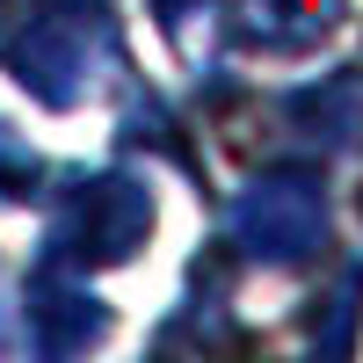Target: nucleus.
<instances>
[{
  "mask_svg": "<svg viewBox=\"0 0 363 363\" xmlns=\"http://www.w3.org/2000/svg\"><path fill=\"white\" fill-rule=\"evenodd\" d=\"M153 8H160V22H189V15L203 8V0H153Z\"/></svg>",
  "mask_w": 363,
  "mask_h": 363,
  "instance_id": "8",
  "label": "nucleus"
},
{
  "mask_svg": "<svg viewBox=\"0 0 363 363\" xmlns=\"http://www.w3.org/2000/svg\"><path fill=\"white\" fill-rule=\"evenodd\" d=\"M37 182H44L37 145L15 138L8 124H0V203H29V196H37Z\"/></svg>",
  "mask_w": 363,
  "mask_h": 363,
  "instance_id": "7",
  "label": "nucleus"
},
{
  "mask_svg": "<svg viewBox=\"0 0 363 363\" xmlns=\"http://www.w3.org/2000/svg\"><path fill=\"white\" fill-rule=\"evenodd\" d=\"M22 320H29V349L37 356H80V349L102 342L109 306L80 284V269L44 262L37 277H29V291H22Z\"/></svg>",
  "mask_w": 363,
  "mask_h": 363,
  "instance_id": "4",
  "label": "nucleus"
},
{
  "mask_svg": "<svg viewBox=\"0 0 363 363\" xmlns=\"http://www.w3.org/2000/svg\"><path fill=\"white\" fill-rule=\"evenodd\" d=\"M335 203H327L313 167H269L255 174L233 203V255L262 262V269H298L327 247Z\"/></svg>",
  "mask_w": 363,
  "mask_h": 363,
  "instance_id": "2",
  "label": "nucleus"
},
{
  "mask_svg": "<svg viewBox=\"0 0 363 363\" xmlns=\"http://www.w3.org/2000/svg\"><path fill=\"white\" fill-rule=\"evenodd\" d=\"M116 58L109 0H8L0 15V66H8L44 109H73L95 66Z\"/></svg>",
  "mask_w": 363,
  "mask_h": 363,
  "instance_id": "1",
  "label": "nucleus"
},
{
  "mask_svg": "<svg viewBox=\"0 0 363 363\" xmlns=\"http://www.w3.org/2000/svg\"><path fill=\"white\" fill-rule=\"evenodd\" d=\"M298 8H306V0H233V22H240V37L255 51H284V44L306 37V29H298Z\"/></svg>",
  "mask_w": 363,
  "mask_h": 363,
  "instance_id": "6",
  "label": "nucleus"
},
{
  "mask_svg": "<svg viewBox=\"0 0 363 363\" xmlns=\"http://www.w3.org/2000/svg\"><path fill=\"white\" fill-rule=\"evenodd\" d=\"M291 124L306 138H320V145H349L356 124H363V80L356 73H335V80L306 87V95H291Z\"/></svg>",
  "mask_w": 363,
  "mask_h": 363,
  "instance_id": "5",
  "label": "nucleus"
},
{
  "mask_svg": "<svg viewBox=\"0 0 363 363\" xmlns=\"http://www.w3.org/2000/svg\"><path fill=\"white\" fill-rule=\"evenodd\" d=\"M153 189L138 174H73V189L58 196V218H51V262L66 269H109V262H131L145 240H153Z\"/></svg>",
  "mask_w": 363,
  "mask_h": 363,
  "instance_id": "3",
  "label": "nucleus"
}]
</instances>
